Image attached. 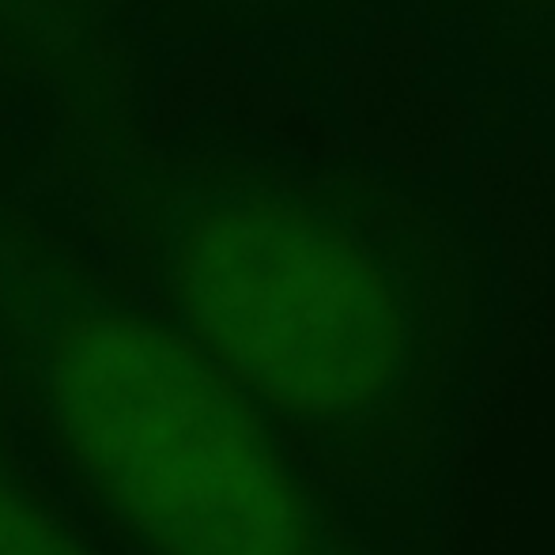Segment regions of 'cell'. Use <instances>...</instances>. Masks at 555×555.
<instances>
[{
    "label": "cell",
    "mask_w": 555,
    "mask_h": 555,
    "mask_svg": "<svg viewBox=\"0 0 555 555\" xmlns=\"http://www.w3.org/2000/svg\"><path fill=\"white\" fill-rule=\"evenodd\" d=\"M182 336L351 533L435 555L491 302L450 223L366 170L234 159L167 231Z\"/></svg>",
    "instance_id": "cell-1"
},
{
    "label": "cell",
    "mask_w": 555,
    "mask_h": 555,
    "mask_svg": "<svg viewBox=\"0 0 555 555\" xmlns=\"http://www.w3.org/2000/svg\"><path fill=\"white\" fill-rule=\"evenodd\" d=\"M0 46L38 53L46 65L65 61L68 73H76L83 53L80 23L68 0H0Z\"/></svg>",
    "instance_id": "cell-2"
},
{
    "label": "cell",
    "mask_w": 555,
    "mask_h": 555,
    "mask_svg": "<svg viewBox=\"0 0 555 555\" xmlns=\"http://www.w3.org/2000/svg\"><path fill=\"white\" fill-rule=\"evenodd\" d=\"M0 555H88L23 491L0 480Z\"/></svg>",
    "instance_id": "cell-3"
},
{
    "label": "cell",
    "mask_w": 555,
    "mask_h": 555,
    "mask_svg": "<svg viewBox=\"0 0 555 555\" xmlns=\"http://www.w3.org/2000/svg\"><path fill=\"white\" fill-rule=\"evenodd\" d=\"M526 8H541V12H555V0H521Z\"/></svg>",
    "instance_id": "cell-4"
}]
</instances>
